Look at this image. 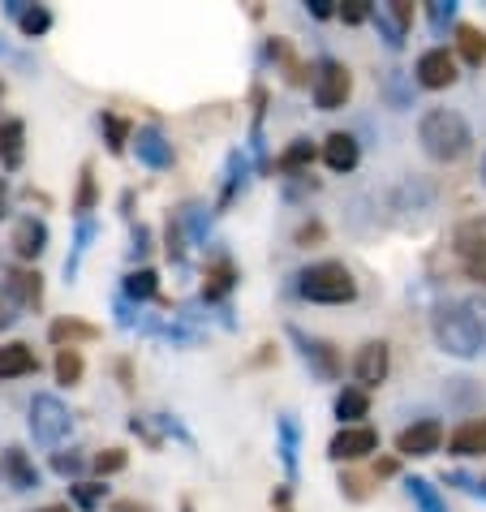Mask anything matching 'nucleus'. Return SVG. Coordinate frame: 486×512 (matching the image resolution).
<instances>
[{"mask_svg": "<svg viewBox=\"0 0 486 512\" xmlns=\"http://www.w3.org/2000/svg\"><path fill=\"white\" fill-rule=\"evenodd\" d=\"M431 336L448 358H482L486 353V293H465L452 302L435 306L431 315Z\"/></svg>", "mask_w": 486, "mask_h": 512, "instance_id": "obj_1", "label": "nucleus"}, {"mask_svg": "<svg viewBox=\"0 0 486 512\" xmlns=\"http://www.w3.org/2000/svg\"><path fill=\"white\" fill-rule=\"evenodd\" d=\"M418 142L426 160L435 164H461L474 151V130L456 108H426L418 121Z\"/></svg>", "mask_w": 486, "mask_h": 512, "instance_id": "obj_2", "label": "nucleus"}, {"mask_svg": "<svg viewBox=\"0 0 486 512\" xmlns=\"http://www.w3.org/2000/svg\"><path fill=\"white\" fill-rule=\"evenodd\" d=\"M293 289H297L302 302H314V306H349V302H357V280L340 259L306 263L302 272L293 276Z\"/></svg>", "mask_w": 486, "mask_h": 512, "instance_id": "obj_3", "label": "nucleus"}, {"mask_svg": "<svg viewBox=\"0 0 486 512\" xmlns=\"http://www.w3.org/2000/svg\"><path fill=\"white\" fill-rule=\"evenodd\" d=\"M26 426H31V439L39 448H61L65 439L74 435V414H69V405L61 401V396L39 392L31 401V418H26Z\"/></svg>", "mask_w": 486, "mask_h": 512, "instance_id": "obj_4", "label": "nucleus"}, {"mask_svg": "<svg viewBox=\"0 0 486 512\" xmlns=\"http://www.w3.org/2000/svg\"><path fill=\"white\" fill-rule=\"evenodd\" d=\"M452 254L456 263H461V272L482 284L486 293V216H469L452 229Z\"/></svg>", "mask_w": 486, "mask_h": 512, "instance_id": "obj_5", "label": "nucleus"}, {"mask_svg": "<svg viewBox=\"0 0 486 512\" xmlns=\"http://www.w3.org/2000/svg\"><path fill=\"white\" fill-rule=\"evenodd\" d=\"M310 95H314V108H319V112L345 108L349 95H353V69L345 61H336V56H323V61L314 65Z\"/></svg>", "mask_w": 486, "mask_h": 512, "instance_id": "obj_6", "label": "nucleus"}, {"mask_svg": "<svg viewBox=\"0 0 486 512\" xmlns=\"http://www.w3.org/2000/svg\"><path fill=\"white\" fill-rule=\"evenodd\" d=\"M284 332H289V340L297 345V358L306 362V371L314 379H323V383H336L340 379V353H336L332 340L314 336V332H306V327H297V323H289Z\"/></svg>", "mask_w": 486, "mask_h": 512, "instance_id": "obj_7", "label": "nucleus"}, {"mask_svg": "<svg viewBox=\"0 0 486 512\" xmlns=\"http://www.w3.org/2000/svg\"><path fill=\"white\" fill-rule=\"evenodd\" d=\"M392 375V345L388 340H366L362 349H357V358H353V379H357V388L362 392H375L383 388Z\"/></svg>", "mask_w": 486, "mask_h": 512, "instance_id": "obj_8", "label": "nucleus"}, {"mask_svg": "<svg viewBox=\"0 0 486 512\" xmlns=\"http://www.w3.org/2000/svg\"><path fill=\"white\" fill-rule=\"evenodd\" d=\"M456 78H461V65H456V56L443 44L426 48L418 56V65H413V82H418L422 91H448Z\"/></svg>", "mask_w": 486, "mask_h": 512, "instance_id": "obj_9", "label": "nucleus"}, {"mask_svg": "<svg viewBox=\"0 0 486 512\" xmlns=\"http://www.w3.org/2000/svg\"><path fill=\"white\" fill-rule=\"evenodd\" d=\"M370 22L383 39L388 52H400L409 39V26H413V5L409 0H388V5H370Z\"/></svg>", "mask_w": 486, "mask_h": 512, "instance_id": "obj_10", "label": "nucleus"}, {"mask_svg": "<svg viewBox=\"0 0 486 512\" xmlns=\"http://www.w3.org/2000/svg\"><path fill=\"white\" fill-rule=\"evenodd\" d=\"M130 147L138 155V164H147L151 173H168V168L177 164V151H173V142H168V134L160 130V125H138V130L130 134Z\"/></svg>", "mask_w": 486, "mask_h": 512, "instance_id": "obj_11", "label": "nucleus"}, {"mask_svg": "<svg viewBox=\"0 0 486 512\" xmlns=\"http://www.w3.org/2000/svg\"><path fill=\"white\" fill-rule=\"evenodd\" d=\"M443 422L439 418H418L396 435V457H435L443 448Z\"/></svg>", "mask_w": 486, "mask_h": 512, "instance_id": "obj_12", "label": "nucleus"}, {"mask_svg": "<svg viewBox=\"0 0 486 512\" xmlns=\"http://www.w3.org/2000/svg\"><path fill=\"white\" fill-rule=\"evenodd\" d=\"M370 452H379V431L370 422L362 426H340L327 444V457L332 461H366Z\"/></svg>", "mask_w": 486, "mask_h": 512, "instance_id": "obj_13", "label": "nucleus"}, {"mask_svg": "<svg viewBox=\"0 0 486 512\" xmlns=\"http://www.w3.org/2000/svg\"><path fill=\"white\" fill-rule=\"evenodd\" d=\"M0 478H5L13 491H39V482H44L39 465L26 457L22 448H5V452H0Z\"/></svg>", "mask_w": 486, "mask_h": 512, "instance_id": "obj_14", "label": "nucleus"}, {"mask_svg": "<svg viewBox=\"0 0 486 512\" xmlns=\"http://www.w3.org/2000/svg\"><path fill=\"white\" fill-rule=\"evenodd\" d=\"M13 254H18L22 263H35L39 254L48 250V224L39 220V216H22L18 224H13Z\"/></svg>", "mask_w": 486, "mask_h": 512, "instance_id": "obj_15", "label": "nucleus"}, {"mask_svg": "<svg viewBox=\"0 0 486 512\" xmlns=\"http://www.w3.org/2000/svg\"><path fill=\"white\" fill-rule=\"evenodd\" d=\"M323 164L332 168V173H353V168L362 164V142L345 130H332L323 138Z\"/></svg>", "mask_w": 486, "mask_h": 512, "instance_id": "obj_16", "label": "nucleus"}, {"mask_svg": "<svg viewBox=\"0 0 486 512\" xmlns=\"http://www.w3.org/2000/svg\"><path fill=\"white\" fill-rule=\"evenodd\" d=\"M448 452L452 457H486V414L482 418H465L456 431L448 435Z\"/></svg>", "mask_w": 486, "mask_h": 512, "instance_id": "obj_17", "label": "nucleus"}, {"mask_svg": "<svg viewBox=\"0 0 486 512\" xmlns=\"http://www.w3.org/2000/svg\"><path fill=\"white\" fill-rule=\"evenodd\" d=\"M276 452H280V465H284V474H289V487L297 482V452H302V426H297L293 414H280L276 418Z\"/></svg>", "mask_w": 486, "mask_h": 512, "instance_id": "obj_18", "label": "nucleus"}, {"mask_svg": "<svg viewBox=\"0 0 486 512\" xmlns=\"http://www.w3.org/2000/svg\"><path fill=\"white\" fill-rule=\"evenodd\" d=\"M35 371H39V358H35V349L26 345V340H9V345H0V383L35 375Z\"/></svg>", "mask_w": 486, "mask_h": 512, "instance_id": "obj_19", "label": "nucleus"}, {"mask_svg": "<svg viewBox=\"0 0 486 512\" xmlns=\"http://www.w3.org/2000/svg\"><path fill=\"white\" fill-rule=\"evenodd\" d=\"M5 289L13 293V302H18L22 310L44 306V276L31 272V267H13V272H5Z\"/></svg>", "mask_w": 486, "mask_h": 512, "instance_id": "obj_20", "label": "nucleus"}, {"mask_svg": "<svg viewBox=\"0 0 486 512\" xmlns=\"http://www.w3.org/2000/svg\"><path fill=\"white\" fill-rule=\"evenodd\" d=\"M314 155H319L314 138H293L289 147L276 155V164H271V168H276L280 177H306V173H310V164H314Z\"/></svg>", "mask_w": 486, "mask_h": 512, "instance_id": "obj_21", "label": "nucleus"}, {"mask_svg": "<svg viewBox=\"0 0 486 512\" xmlns=\"http://www.w3.org/2000/svg\"><path fill=\"white\" fill-rule=\"evenodd\" d=\"M332 414L340 426H362V418H370V392H362L357 383L340 388L336 401H332Z\"/></svg>", "mask_w": 486, "mask_h": 512, "instance_id": "obj_22", "label": "nucleus"}, {"mask_svg": "<svg viewBox=\"0 0 486 512\" xmlns=\"http://www.w3.org/2000/svg\"><path fill=\"white\" fill-rule=\"evenodd\" d=\"M233 284H237V267H233V259L220 250L216 254V263H207V284H203V302L211 306V302H220V297H228L233 293Z\"/></svg>", "mask_w": 486, "mask_h": 512, "instance_id": "obj_23", "label": "nucleus"}, {"mask_svg": "<svg viewBox=\"0 0 486 512\" xmlns=\"http://www.w3.org/2000/svg\"><path fill=\"white\" fill-rule=\"evenodd\" d=\"M121 293H125V302H134V306L155 302V297H160V272H155V267H134V272H125V280H121Z\"/></svg>", "mask_w": 486, "mask_h": 512, "instance_id": "obj_24", "label": "nucleus"}, {"mask_svg": "<svg viewBox=\"0 0 486 512\" xmlns=\"http://www.w3.org/2000/svg\"><path fill=\"white\" fill-rule=\"evenodd\" d=\"M469 69H482L486 65V31H478V26L469 22H456V52Z\"/></svg>", "mask_w": 486, "mask_h": 512, "instance_id": "obj_25", "label": "nucleus"}, {"mask_svg": "<svg viewBox=\"0 0 486 512\" xmlns=\"http://www.w3.org/2000/svg\"><path fill=\"white\" fill-rule=\"evenodd\" d=\"M405 495L413 500V508H418V512H448V500H443L435 482L422 478V474H409L405 478Z\"/></svg>", "mask_w": 486, "mask_h": 512, "instance_id": "obj_26", "label": "nucleus"}, {"mask_svg": "<svg viewBox=\"0 0 486 512\" xmlns=\"http://www.w3.org/2000/svg\"><path fill=\"white\" fill-rule=\"evenodd\" d=\"M22 142H26V125L18 117L0 121V168H18L22 164Z\"/></svg>", "mask_w": 486, "mask_h": 512, "instance_id": "obj_27", "label": "nucleus"}, {"mask_svg": "<svg viewBox=\"0 0 486 512\" xmlns=\"http://www.w3.org/2000/svg\"><path fill=\"white\" fill-rule=\"evenodd\" d=\"M95 336H99V327L82 323V319H56L48 327V340L56 349H78V340H95Z\"/></svg>", "mask_w": 486, "mask_h": 512, "instance_id": "obj_28", "label": "nucleus"}, {"mask_svg": "<svg viewBox=\"0 0 486 512\" xmlns=\"http://www.w3.org/2000/svg\"><path fill=\"white\" fill-rule=\"evenodd\" d=\"M250 186V160L241 151L228 155V168H224V194H220V207H228L233 198Z\"/></svg>", "mask_w": 486, "mask_h": 512, "instance_id": "obj_29", "label": "nucleus"}, {"mask_svg": "<svg viewBox=\"0 0 486 512\" xmlns=\"http://www.w3.org/2000/svg\"><path fill=\"white\" fill-rule=\"evenodd\" d=\"M383 91H388L392 108H409L413 95H418V82H413V74H405V69H388V74H383Z\"/></svg>", "mask_w": 486, "mask_h": 512, "instance_id": "obj_30", "label": "nucleus"}, {"mask_svg": "<svg viewBox=\"0 0 486 512\" xmlns=\"http://www.w3.org/2000/svg\"><path fill=\"white\" fill-rule=\"evenodd\" d=\"M99 134H104L112 155H121L125 142H130V134H134V125L125 121V117H117V112H99Z\"/></svg>", "mask_w": 486, "mask_h": 512, "instance_id": "obj_31", "label": "nucleus"}, {"mask_svg": "<svg viewBox=\"0 0 486 512\" xmlns=\"http://www.w3.org/2000/svg\"><path fill=\"white\" fill-rule=\"evenodd\" d=\"M99 237V224L95 220H78V237H74V250H69V259H65V280L74 284L78 276V267H82V254L91 250V241Z\"/></svg>", "mask_w": 486, "mask_h": 512, "instance_id": "obj_32", "label": "nucleus"}, {"mask_svg": "<svg viewBox=\"0 0 486 512\" xmlns=\"http://www.w3.org/2000/svg\"><path fill=\"white\" fill-rule=\"evenodd\" d=\"M69 500L78 512H99V504L108 500V482H69Z\"/></svg>", "mask_w": 486, "mask_h": 512, "instance_id": "obj_33", "label": "nucleus"}, {"mask_svg": "<svg viewBox=\"0 0 486 512\" xmlns=\"http://www.w3.org/2000/svg\"><path fill=\"white\" fill-rule=\"evenodd\" d=\"M99 203V186H95V168L82 164V177H78V198H74V216L78 220H91V211Z\"/></svg>", "mask_w": 486, "mask_h": 512, "instance_id": "obj_34", "label": "nucleus"}, {"mask_svg": "<svg viewBox=\"0 0 486 512\" xmlns=\"http://www.w3.org/2000/svg\"><path fill=\"white\" fill-rule=\"evenodd\" d=\"M82 353L78 349H56V383L61 388H74V383H82Z\"/></svg>", "mask_w": 486, "mask_h": 512, "instance_id": "obj_35", "label": "nucleus"}, {"mask_svg": "<svg viewBox=\"0 0 486 512\" xmlns=\"http://www.w3.org/2000/svg\"><path fill=\"white\" fill-rule=\"evenodd\" d=\"M52 9L48 5H31V9H26L22 13V18H18V31L26 35V39H44L48 31H52Z\"/></svg>", "mask_w": 486, "mask_h": 512, "instance_id": "obj_36", "label": "nucleus"}, {"mask_svg": "<svg viewBox=\"0 0 486 512\" xmlns=\"http://www.w3.org/2000/svg\"><path fill=\"white\" fill-rule=\"evenodd\" d=\"M52 469L61 478L69 482H82V474H87V457H82L78 448H69V452H52Z\"/></svg>", "mask_w": 486, "mask_h": 512, "instance_id": "obj_37", "label": "nucleus"}, {"mask_svg": "<svg viewBox=\"0 0 486 512\" xmlns=\"http://www.w3.org/2000/svg\"><path fill=\"white\" fill-rule=\"evenodd\" d=\"M443 487H456V491L474 495V500H486V478H474L465 469H443Z\"/></svg>", "mask_w": 486, "mask_h": 512, "instance_id": "obj_38", "label": "nucleus"}, {"mask_svg": "<svg viewBox=\"0 0 486 512\" xmlns=\"http://www.w3.org/2000/svg\"><path fill=\"white\" fill-rule=\"evenodd\" d=\"M130 431H134L147 448H164V431H160V418H155V414H134V418H130Z\"/></svg>", "mask_w": 486, "mask_h": 512, "instance_id": "obj_39", "label": "nucleus"}, {"mask_svg": "<svg viewBox=\"0 0 486 512\" xmlns=\"http://www.w3.org/2000/svg\"><path fill=\"white\" fill-rule=\"evenodd\" d=\"M426 22L435 26V35H448V26L456 31V0H431L426 5Z\"/></svg>", "mask_w": 486, "mask_h": 512, "instance_id": "obj_40", "label": "nucleus"}, {"mask_svg": "<svg viewBox=\"0 0 486 512\" xmlns=\"http://www.w3.org/2000/svg\"><path fill=\"white\" fill-rule=\"evenodd\" d=\"M164 254L173 267H185V229L177 216H168V233H164Z\"/></svg>", "mask_w": 486, "mask_h": 512, "instance_id": "obj_41", "label": "nucleus"}, {"mask_svg": "<svg viewBox=\"0 0 486 512\" xmlns=\"http://www.w3.org/2000/svg\"><path fill=\"white\" fill-rule=\"evenodd\" d=\"M91 465H95V474H99V482H104V478H112V474H121V469H125V465H130V457H125V452H121V448H104V452H99V457H95Z\"/></svg>", "mask_w": 486, "mask_h": 512, "instance_id": "obj_42", "label": "nucleus"}, {"mask_svg": "<svg viewBox=\"0 0 486 512\" xmlns=\"http://www.w3.org/2000/svg\"><path fill=\"white\" fill-rule=\"evenodd\" d=\"M336 18L345 22V26L370 22V0H345V5H336Z\"/></svg>", "mask_w": 486, "mask_h": 512, "instance_id": "obj_43", "label": "nucleus"}, {"mask_svg": "<svg viewBox=\"0 0 486 512\" xmlns=\"http://www.w3.org/2000/svg\"><path fill=\"white\" fill-rule=\"evenodd\" d=\"M151 250H155L151 229H147V224H134V229H130V259H134V263H142Z\"/></svg>", "mask_w": 486, "mask_h": 512, "instance_id": "obj_44", "label": "nucleus"}, {"mask_svg": "<svg viewBox=\"0 0 486 512\" xmlns=\"http://www.w3.org/2000/svg\"><path fill=\"white\" fill-rule=\"evenodd\" d=\"M18 319H22V306L13 302V293L5 289V284H0V332H9V327L18 323Z\"/></svg>", "mask_w": 486, "mask_h": 512, "instance_id": "obj_45", "label": "nucleus"}, {"mask_svg": "<svg viewBox=\"0 0 486 512\" xmlns=\"http://www.w3.org/2000/svg\"><path fill=\"white\" fill-rule=\"evenodd\" d=\"M155 418H160V431H164V439H168V435H173V439H181V444H185V448H194V435H190V431H185V422H181L177 414H155Z\"/></svg>", "mask_w": 486, "mask_h": 512, "instance_id": "obj_46", "label": "nucleus"}, {"mask_svg": "<svg viewBox=\"0 0 486 512\" xmlns=\"http://www.w3.org/2000/svg\"><path fill=\"white\" fill-rule=\"evenodd\" d=\"M306 13L314 22H327V18H336V0H306Z\"/></svg>", "mask_w": 486, "mask_h": 512, "instance_id": "obj_47", "label": "nucleus"}, {"mask_svg": "<svg viewBox=\"0 0 486 512\" xmlns=\"http://www.w3.org/2000/svg\"><path fill=\"white\" fill-rule=\"evenodd\" d=\"M310 241H323V224L319 220H310L297 229V246H310Z\"/></svg>", "mask_w": 486, "mask_h": 512, "instance_id": "obj_48", "label": "nucleus"}, {"mask_svg": "<svg viewBox=\"0 0 486 512\" xmlns=\"http://www.w3.org/2000/svg\"><path fill=\"white\" fill-rule=\"evenodd\" d=\"M271 504H276V512H293V487H289V482L271 495Z\"/></svg>", "mask_w": 486, "mask_h": 512, "instance_id": "obj_49", "label": "nucleus"}, {"mask_svg": "<svg viewBox=\"0 0 486 512\" xmlns=\"http://www.w3.org/2000/svg\"><path fill=\"white\" fill-rule=\"evenodd\" d=\"M26 9H31V0H5V18H13V22H18Z\"/></svg>", "mask_w": 486, "mask_h": 512, "instance_id": "obj_50", "label": "nucleus"}, {"mask_svg": "<svg viewBox=\"0 0 486 512\" xmlns=\"http://www.w3.org/2000/svg\"><path fill=\"white\" fill-rule=\"evenodd\" d=\"M340 491H345L349 500H362V482L357 478H340Z\"/></svg>", "mask_w": 486, "mask_h": 512, "instance_id": "obj_51", "label": "nucleus"}, {"mask_svg": "<svg viewBox=\"0 0 486 512\" xmlns=\"http://www.w3.org/2000/svg\"><path fill=\"white\" fill-rule=\"evenodd\" d=\"M112 512H151L147 504H134V500H117L112 504Z\"/></svg>", "mask_w": 486, "mask_h": 512, "instance_id": "obj_52", "label": "nucleus"}, {"mask_svg": "<svg viewBox=\"0 0 486 512\" xmlns=\"http://www.w3.org/2000/svg\"><path fill=\"white\" fill-rule=\"evenodd\" d=\"M375 474H379V478H392V474H396V457H383V461L375 465Z\"/></svg>", "mask_w": 486, "mask_h": 512, "instance_id": "obj_53", "label": "nucleus"}, {"mask_svg": "<svg viewBox=\"0 0 486 512\" xmlns=\"http://www.w3.org/2000/svg\"><path fill=\"white\" fill-rule=\"evenodd\" d=\"M5 216H9V181L0 177V220H5Z\"/></svg>", "mask_w": 486, "mask_h": 512, "instance_id": "obj_54", "label": "nucleus"}, {"mask_svg": "<svg viewBox=\"0 0 486 512\" xmlns=\"http://www.w3.org/2000/svg\"><path fill=\"white\" fill-rule=\"evenodd\" d=\"M44 512H74V508H69V504H48Z\"/></svg>", "mask_w": 486, "mask_h": 512, "instance_id": "obj_55", "label": "nucleus"}, {"mask_svg": "<svg viewBox=\"0 0 486 512\" xmlns=\"http://www.w3.org/2000/svg\"><path fill=\"white\" fill-rule=\"evenodd\" d=\"M482 190H486V151H482Z\"/></svg>", "mask_w": 486, "mask_h": 512, "instance_id": "obj_56", "label": "nucleus"}, {"mask_svg": "<svg viewBox=\"0 0 486 512\" xmlns=\"http://www.w3.org/2000/svg\"><path fill=\"white\" fill-rule=\"evenodd\" d=\"M5 52H9V48H5V44H0V56H5Z\"/></svg>", "mask_w": 486, "mask_h": 512, "instance_id": "obj_57", "label": "nucleus"}, {"mask_svg": "<svg viewBox=\"0 0 486 512\" xmlns=\"http://www.w3.org/2000/svg\"><path fill=\"white\" fill-rule=\"evenodd\" d=\"M0 99H5V87H0Z\"/></svg>", "mask_w": 486, "mask_h": 512, "instance_id": "obj_58", "label": "nucleus"}]
</instances>
